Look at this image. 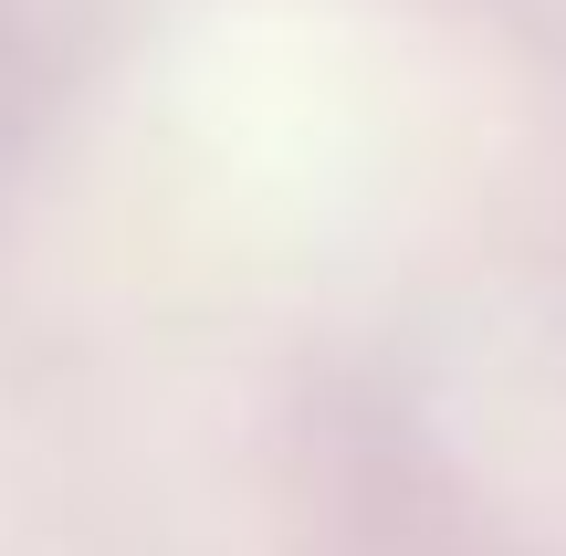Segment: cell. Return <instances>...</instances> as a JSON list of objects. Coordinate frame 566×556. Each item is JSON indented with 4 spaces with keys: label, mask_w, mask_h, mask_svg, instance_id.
<instances>
[]
</instances>
